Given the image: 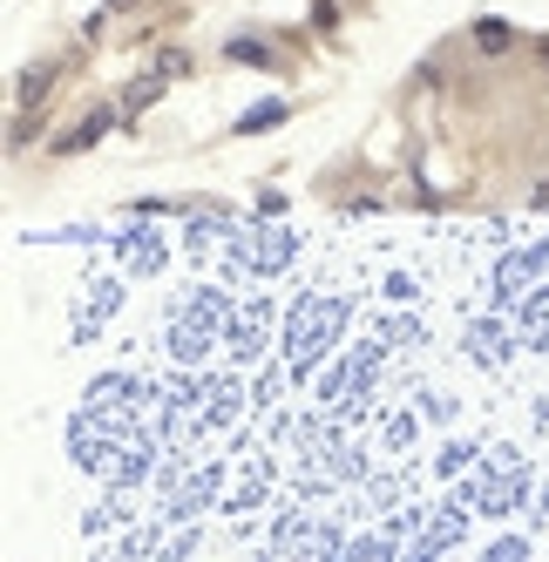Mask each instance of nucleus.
Masks as SVG:
<instances>
[{
  "label": "nucleus",
  "instance_id": "1",
  "mask_svg": "<svg viewBox=\"0 0 549 562\" xmlns=\"http://www.w3.org/2000/svg\"><path fill=\"white\" fill-rule=\"evenodd\" d=\"M109 123H115V109H89V115H82V123H75L68 136H55V149H61V156H75V149H96Z\"/></svg>",
  "mask_w": 549,
  "mask_h": 562
},
{
  "label": "nucleus",
  "instance_id": "2",
  "mask_svg": "<svg viewBox=\"0 0 549 562\" xmlns=\"http://www.w3.org/2000/svg\"><path fill=\"white\" fill-rule=\"evenodd\" d=\"M48 89H55V61H27V68H21V82H14V102H21V109H34Z\"/></svg>",
  "mask_w": 549,
  "mask_h": 562
},
{
  "label": "nucleus",
  "instance_id": "3",
  "mask_svg": "<svg viewBox=\"0 0 549 562\" xmlns=\"http://www.w3.org/2000/svg\"><path fill=\"white\" fill-rule=\"evenodd\" d=\"M224 55L238 61V68H279V55H271V42H258V34H231Z\"/></svg>",
  "mask_w": 549,
  "mask_h": 562
},
{
  "label": "nucleus",
  "instance_id": "4",
  "mask_svg": "<svg viewBox=\"0 0 549 562\" xmlns=\"http://www.w3.org/2000/svg\"><path fill=\"white\" fill-rule=\"evenodd\" d=\"M285 115H292V102H258V109L238 115V130H245V136H265V130H279Z\"/></svg>",
  "mask_w": 549,
  "mask_h": 562
},
{
  "label": "nucleus",
  "instance_id": "5",
  "mask_svg": "<svg viewBox=\"0 0 549 562\" xmlns=\"http://www.w3.org/2000/svg\"><path fill=\"white\" fill-rule=\"evenodd\" d=\"M516 48V27L508 21H475V55H508Z\"/></svg>",
  "mask_w": 549,
  "mask_h": 562
},
{
  "label": "nucleus",
  "instance_id": "6",
  "mask_svg": "<svg viewBox=\"0 0 549 562\" xmlns=\"http://www.w3.org/2000/svg\"><path fill=\"white\" fill-rule=\"evenodd\" d=\"M164 82H170L164 68H156V75H143V82H130V89H123V115H143L156 95H164Z\"/></svg>",
  "mask_w": 549,
  "mask_h": 562
},
{
  "label": "nucleus",
  "instance_id": "7",
  "mask_svg": "<svg viewBox=\"0 0 549 562\" xmlns=\"http://www.w3.org/2000/svg\"><path fill=\"white\" fill-rule=\"evenodd\" d=\"M156 68H164L170 82H177V75H190V55H183V48H164V61H156Z\"/></svg>",
  "mask_w": 549,
  "mask_h": 562
},
{
  "label": "nucleus",
  "instance_id": "8",
  "mask_svg": "<svg viewBox=\"0 0 549 562\" xmlns=\"http://www.w3.org/2000/svg\"><path fill=\"white\" fill-rule=\"evenodd\" d=\"M34 136H42V115H21V123H14V136H8V143L21 149V143H34Z\"/></svg>",
  "mask_w": 549,
  "mask_h": 562
},
{
  "label": "nucleus",
  "instance_id": "9",
  "mask_svg": "<svg viewBox=\"0 0 549 562\" xmlns=\"http://www.w3.org/2000/svg\"><path fill=\"white\" fill-rule=\"evenodd\" d=\"M529 55H536V68L549 75V34H536V42H529Z\"/></svg>",
  "mask_w": 549,
  "mask_h": 562
},
{
  "label": "nucleus",
  "instance_id": "10",
  "mask_svg": "<svg viewBox=\"0 0 549 562\" xmlns=\"http://www.w3.org/2000/svg\"><path fill=\"white\" fill-rule=\"evenodd\" d=\"M102 8H109V14H136V8H143V0H102Z\"/></svg>",
  "mask_w": 549,
  "mask_h": 562
},
{
  "label": "nucleus",
  "instance_id": "11",
  "mask_svg": "<svg viewBox=\"0 0 549 562\" xmlns=\"http://www.w3.org/2000/svg\"><path fill=\"white\" fill-rule=\"evenodd\" d=\"M529 204H536V211H549V183H536V190H529Z\"/></svg>",
  "mask_w": 549,
  "mask_h": 562
}]
</instances>
